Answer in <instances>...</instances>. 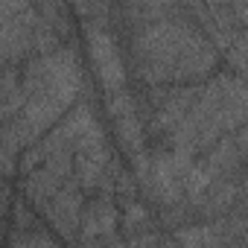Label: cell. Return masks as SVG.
Here are the masks:
<instances>
[{
	"mask_svg": "<svg viewBox=\"0 0 248 248\" xmlns=\"http://www.w3.org/2000/svg\"><path fill=\"white\" fill-rule=\"evenodd\" d=\"M88 50H91L93 70H96L99 82L105 88H120L123 85V73H120V56H117V47H114L111 35L93 30L88 35Z\"/></svg>",
	"mask_w": 248,
	"mask_h": 248,
	"instance_id": "cell-2",
	"label": "cell"
},
{
	"mask_svg": "<svg viewBox=\"0 0 248 248\" xmlns=\"http://www.w3.org/2000/svg\"><path fill=\"white\" fill-rule=\"evenodd\" d=\"M216 67V53L202 32L181 21L149 24L135 38V70L149 85H181L204 79Z\"/></svg>",
	"mask_w": 248,
	"mask_h": 248,
	"instance_id": "cell-1",
	"label": "cell"
}]
</instances>
